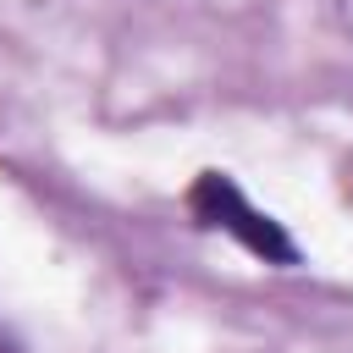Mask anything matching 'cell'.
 <instances>
[{
    "instance_id": "cell-1",
    "label": "cell",
    "mask_w": 353,
    "mask_h": 353,
    "mask_svg": "<svg viewBox=\"0 0 353 353\" xmlns=\"http://www.w3.org/2000/svg\"><path fill=\"white\" fill-rule=\"evenodd\" d=\"M182 210H188V221H193L199 232L232 237L243 254H254V259L270 265V270H298V265H303L298 237H292L270 210H259V204L243 193V182H237L232 171H221V165H210V171H199V176L188 182Z\"/></svg>"
},
{
    "instance_id": "cell-2",
    "label": "cell",
    "mask_w": 353,
    "mask_h": 353,
    "mask_svg": "<svg viewBox=\"0 0 353 353\" xmlns=\"http://www.w3.org/2000/svg\"><path fill=\"white\" fill-rule=\"evenodd\" d=\"M0 353H22V342H17V336H11L6 325H0Z\"/></svg>"
}]
</instances>
